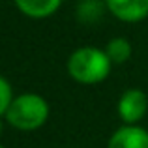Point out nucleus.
I'll return each instance as SVG.
<instances>
[{
    "label": "nucleus",
    "instance_id": "1",
    "mask_svg": "<svg viewBox=\"0 0 148 148\" xmlns=\"http://www.w3.org/2000/svg\"><path fill=\"white\" fill-rule=\"evenodd\" d=\"M111 58L98 47H81L73 51L68 60V71L71 79L83 84L101 83L111 73Z\"/></svg>",
    "mask_w": 148,
    "mask_h": 148
},
{
    "label": "nucleus",
    "instance_id": "2",
    "mask_svg": "<svg viewBox=\"0 0 148 148\" xmlns=\"http://www.w3.org/2000/svg\"><path fill=\"white\" fill-rule=\"evenodd\" d=\"M49 118V105L38 94H21L11 101L6 111V120L10 126L21 131H32L41 127Z\"/></svg>",
    "mask_w": 148,
    "mask_h": 148
},
{
    "label": "nucleus",
    "instance_id": "3",
    "mask_svg": "<svg viewBox=\"0 0 148 148\" xmlns=\"http://www.w3.org/2000/svg\"><path fill=\"white\" fill-rule=\"evenodd\" d=\"M148 109V98L139 88L126 90L118 99V116L126 122V126H135Z\"/></svg>",
    "mask_w": 148,
    "mask_h": 148
},
{
    "label": "nucleus",
    "instance_id": "4",
    "mask_svg": "<svg viewBox=\"0 0 148 148\" xmlns=\"http://www.w3.org/2000/svg\"><path fill=\"white\" fill-rule=\"evenodd\" d=\"M107 8L116 19L137 23L148 15V0H107Z\"/></svg>",
    "mask_w": 148,
    "mask_h": 148
},
{
    "label": "nucleus",
    "instance_id": "5",
    "mask_svg": "<svg viewBox=\"0 0 148 148\" xmlns=\"http://www.w3.org/2000/svg\"><path fill=\"white\" fill-rule=\"evenodd\" d=\"M107 148H148V131L139 126H122L111 135Z\"/></svg>",
    "mask_w": 148,
    "mask_h": 148
},
{
    "label": "nucleus",
    "instance_id": "6",
    "mask_svg": "<svg viewBox=\"0 0 148 148\" xmlns=\"http://www.w3.org/2000/svg\"><path fill=\"white\" fill-rule=\"evenodd\" d=\"M17 8L32 19H45L60 8L62 0H15Z\"/></svg>",
    "mask_w": 148,
    "mask_h": 148
},
{
    "label": "nucleus",
    "instance_id": "7",
    "mask_svg": "<svg viewBox=\"0 0 148 148\" xmlns=\"http://www.w3.org/2000/svg\"><path fill=\"white\" fill-rule=\"evenodd\" d=\"M105 53L111 58L112 64H124V62H127L130 56H131V43L126 38H114V40L109 41Z\"/></svg>",
    "mask_w": 148,
    "mask_h": 148
},
{
    "label": "nucleus",
    "instance_id": "8",
    "mask_svg": "<svg viewBox=\"0 0 148 148\" xmlns=\"http://www.w3.org/2000/svg\"><path fill=\"white\" fill-rule=\"evenodd\" d=\"M13 92H11V86L4 77H0V116L6 114V111L10 109L11 101H13Z\"/></svg>",
    "mask_w": 148,
    "mask_h": 148
},
{
    "label": "nucleus",
    "instance_id": "9",
    "mask_svg": "<svg viewBox=\"0 0 148 148\" xmlns=\"http://www.w3.org/2000/svg\"><path fill=\"white\" fill-rule=\"evenodd\" d=\"M0 133H2V120H0Z\"/></svg>",
    "mask_w": 148,
    "mask_h": 148
},
{
    "label": "nucleus",
    "instance_id": "10",
    "mask_svg": "<svg viewBox=\"0 0 148 148\" xmlns=\"http://www.w3.org/2000/svg\"><path fill=\"white\" fill-rule=\"evenodd\" d=\"M0 148H4V146H2V145H0Z\"/></svg>",
    "mask_w": 148,
    "mask_h": 148
}]
</instances>
